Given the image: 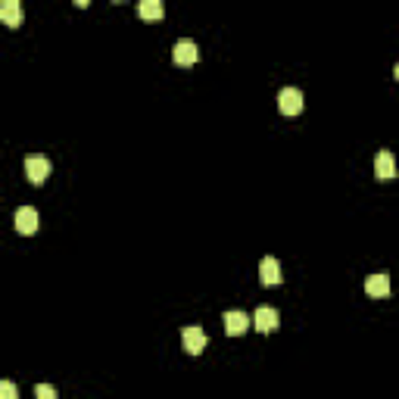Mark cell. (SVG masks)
Segmentation results:
<instances>
[{"label": "cell", "mask_w": 399, "mask_h": 399, "mask_svg": "<svg viewBox=\"0 0 399 399\" xmlns=\"http://www.w3.org/2000/svg\"><path fill=\"white\" fill-rule=\"evenodd\" d=\"M50 168H53V166H50L47 156H41V153L25 156V175H28V181H31V184H44V181H47Z\"/></svg>", "instance_id": "6da1fadb"}, {"label": "cell", "mask_w": 399, "mask_h": 399, "mask_svg": "<svg viewBox=\"0 0 399 399\" xmlns=\"http://www.w3.org/2000/svg\"><path fill=\"white\" fill-rule=\"evenodd\" d=\"M181 344L190 356H200V352L206 350V344H209V337H206V331L200 328V324H190V328L181 331Z\"/></svg>", "instance_id": "7a4b0ae2"}, {"label": "cell", "mask_w": 399, "mask_h": 399, "mask_svg": "<svg viewBox=\"0 0 399 399\" xmlns=\"http://www.w3.org/2000/svg\"><path fill=\"white\" fill-rule=\"evenodd\" d=\"M303 106H306V100H303L300 88H284V91L278 94V110L284 112V116H300Z\"/></svg>", "instance_id": "3957f363"}, {"label": "cell", "mask_w": 399, "mask_h": 399, "mask_svg": "<svg viewBox=\"0 0 399 399\" xmlns=\"http://www.w3.org/2000/svg\"><path fill=\"white\" fill-rule=\"evenodd\" d=\"M253 324H256V331H262V334H272V331H278V324H281L278 309L259 306V309H256V316H253Z\"/></svg>", "instance_id": "277c9868"}, {"label": "cell", "mask_w": 399, "mask_h": 399, "mask_svg": "<svg viewBox=\"0 0 399 399\" xmlns=\"http://www.w3.org/2000/svg\"><path fill=\"white\" fill-rule=\"evenodd\" d=\"M222 322H224V334H231V337L246 334V328H250V316H246V312H240V309H231V312H224Z\"/></svg>", "instance_id": "5b68a950"}, {"label": "cell", "mask_w": 399, "mask_h": 399, "mask_svg": "<svg viewBox=\"0 0 399 399\" xmlns=\"http://www.w3.org/2000/svg\"><path fill=\"white\" fill-rule=\"evenodd\" d=\"M259 281L266 284V287H278L281 281H284V274H281V262L274 259V256H266V259L259 262Z\"/></svg>", "instance_id": "8992f818"}, {"label": "cell", "mask_w": 399, "mask_h": 399, "mask_svg": "<svg viewBox=\"0 0 399 399\" xmlns=\"http://www.w3.org/2000/svg\"><path fill=\"white\" fill-rule=\"evenodd\" d=\"M172 60H175V66H194L196 60H200V50H196L194 41H178L175 47H172Z\"/></svg>", "instance_id": "52a82bcc"}, {"label": "cell", "mask_w": 399, "mask_h": 399, "mask_svg": "<svg viewBox=\"0 0 399 399\" xmlns=\"http://www.w3.org/2000/svg\"><path fill=\"white\" fill-rule=\"evenodd\" d=\"M365 294L374 296V300H384V296L390 294V274L387 272L368 274V278H365Z\"/></svg>", "instance_id": "ba28073f"}, {"label": "cell", "mask_w": 399, "mask_h": 399, "mask_svg": "<svg viewBox=\"0 0 399 399\" xmlns=\"http://www.w3.org/2000/svg\"><path fill=\"white\" fill-rule=\"evenodd\" d=\"M374 175H378L381 181H390V178L396 175V159H393L390 150H381V153L374 156Z\"/></svg>", "instance_id": "9c48e42d"}, {"label": "cell", "mask_w": 399, "mask_h": 399, "mask_svg": "<svg viewBox=\"0 0 399 399\" xmlns=\"http://www.w3.org/2000/svg\"><path fill=\"white\" fill-rule=\"evenodd\" d=\"M16 231L19 234H35L38 231V209L22 206V209L16 212Z\"/></svg>", "instance_id": "30bf717a"}, {"label": "cell", "mask_w": 399, "mask_h": 399, "mask_svg": "<svg viewBox=\"0 0 399 399\" xmlns=\"http://www.w3.org/2000/svg\"><path fill=\"white\" fill-rule=\"evenodd\" d=\"M0 19H3L7 28H19V22H22L19 0H3V3H0Z\"/></svg>", "instance_id": "8fae6325"}, {"label": "cell", "mask_w": 399, "mask_h": 399, "mask_svg": "<svg viewBox=\"0 0 399 399\" xmlns=\"http://www.w3.org/2000/svg\"><path fill=\"white\" fill-rule=\"evenodd\" d=\"M162 13H166V10H162L159 0H140V3H138V16H140V19H147V22L162 19Z\"/></svg>", "instance_id": "7c38bea8"}, {"label": "cell", "mask_w": 399, "mask_h": 399, "mask_svg": "<svg viewBox=\"0 0 399 399\" xmlns=\"http://www.w3.org/2000/svg\"><path fill=\"white\" fill-rule=\"evenodd\" d=\"M0 399H19V390H16L13 381H3L0 384Z\"/></svg>", "instance_id": "4fadbf2b"}, {"label": "cell", "mask_w": 399, "mask_h": 399, "mask_svg": "<svg viewBox=\"0 0 399 399\" xmlns=\"http://www.w3.org/2000/svg\"><path fill=\"white\" fill-rule=\"evenodd\" d=\"M35 396H38V399H56V390H53L50 384H38V387H35Z\"/></svg>", "instance_id": "5bb4252c"}, {"label": "cell", "mask_w": 399, "mask_h": 399, "mask_svg": "<svg viewBox=\"0 0 399 399\" xmlns=\"http://www.w3.org/2000/svg\"><path fill=\"white\" fill-rule=\"evenodd\" d=\"M393 75H396V81H399V63H396V66H393Z\"/></svg>", "instance_id": "9a60e30c"}]
</instances>
